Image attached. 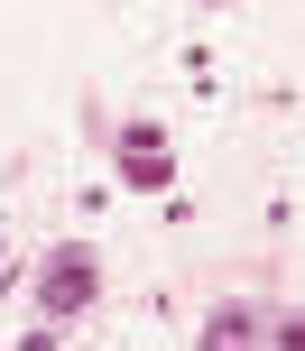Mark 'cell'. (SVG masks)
Listing matches in <instances>:
<instances>
[{"label":"cell","instance_id":"obj_1","mask_svg":"<svg viewBox=\"0 0 305 351\" xmlns=\"http://www.w3.org/2000/svg\"><path fill=\"white\" fill-rule=\"evenodd\" d=\"M37 305H47V315H84L93 305V250H56L47 278H37Z\"/></svg>","mask_w":305,"mask_h":351},{"label":"cell","instance_id":"obj_2","mask_svg":"<svg viewBox=\"0 0 305 351\" xmlns=\"http://www.w3.org/2000/svg\"><path fill=\"white\" fill-rule=\"evenodd\" d=\"M204 351H269V305H222L204 324Z\"/></svg>","mask_w":305,"mask_h":351},{"label":"cell","instance_id":"obj_3","mask_svg":"<svg viewBox=\"0 0 305 351\" xmlns=\"http://www.w3.org/2000/svg\"><path fill=\"white\" fill-rule=\"evenodd\" d=\"M269 351H305V324H296V305H287V315L269 305Z\"/></svg>","mask_w":305,"mask_h":351}]
</instances>
